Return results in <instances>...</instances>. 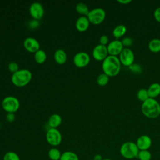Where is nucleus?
Returning <instances> with one entry per match:
<instances>
[{
    "instance_id": "1",
    "label": "nucleus",
    "mask_w": 160,
    "mask_h": 160,
    "mask_svg": "<svg viewBox=\"0 0 160 160\" xmlns=\"http://www.w3.org/2000/svg\"><path fill=\"white\" fill-rule=\"evenodd\" d=\"M121 67V64L118 56L108 55L102 62V69L103 72L109 77L117 76L120 72Z\"/></svg>"
},
{
    "instance_id": "2",
    "label": "nucleus",
    "mask_w": 160,
    "mask_h": 160,
    "mask_svg": "<svg viewBox=\"0 0 160 160\" xmlns=\"http://www.w3.org/2000/svg\"><path fill=\"white\" fill-rule=\"evenodd\" d=\"M141 111L148 118H156L160 116V104L155 99L149 98L142 103Z\"/></svg>"
},
{
    "instance_id": "3",
    "label": "nucleus",
    "mask_w": 160,
    "mask_h": 160,
    "mask_svg": "<svg viewBox=\"0 0 160 160\" xmlns=\"http://www.w3.org/2000/svg\"><path fill=\"white\" fill-rule=\"evenodd\" d=\"M32 72L27 69H19L12 74L11 82L16 87L22 88L28 85L32 79Z\"/></svg>"
},
{
    "instance_id": "4",
    "label": "nucleus",
    "mask_w": 160,
    "mask_h": 160,
    "mask_svg": "<svg viewBox=\"0 0 160 160\" xmlns=\"http://www.w3.org/2000/svg\"><path fill=\"white\" fill-rule=\"evenodd\" d=\"M139 151V150L136 142L132 141L125 142L120 148V153L121 156L128 159L138 158Z\"/></svg>"
},
{
    "instance_id": "5",
    "label": "nucleus",
    "mask_w": 160,
    "mask_h": 160,
    "mask_svg": "<svg viewBox=\"0 0 160 160\" xmlns=\"http://www.w3.org/2000/svg\"><path fill=\"white\" fill-rule=\"evenodd\" d=\"M1 106L7 113H15L20 107V102L16 97L8 96L2 100Z\"/></svg>"
},
{
    "instance_id": "6",
    "label": "nucleus",
    "mask_w": 160,
    "mask_h": 160,
    "mask_svg": "<svg viewBox=\"0 0 160 160\" xmlns=\"http://www.w3.org/2000/svg\"><path fill=\"white\" fill-rule=\"evenodd\" d=\"M87 18L90 23L94 25H98L102 23L106 18V12L101 8H96L89 11Z\"/></svg>"
},
{
    "instance_id": "7",
    "label": "nucleus",
    "mask_w": 160,
    "mask_h": 160,
    "mask_svg": "<svg viewBox=\"0 0 160 160\" xmlns=\"http://www.w3.org/2000/svg\"><path fill=\"white\" fill-rule=\"evenodd\" d=\"M47 142L52 147L59 146L62 141V134L57 128H49L46 133Z\"/></svg>"
},
{
    "instance_id": "8",
    "label": "nucleus",
    "mask_w": 160,
    "mask_h": 160,
    "mask_svg": "<svg viewBox=\"0 0 160 160\" xmlns=\"http://www.w3.org/2000/svg\"><path fill=\"white\" fill-rule=\"evenodd\" d=\"M134 54L130 48H124L119 55L121 64L126 67H129L134 63Z\"/></svg>"
},
{
    "instance_id": "9",
    "label": "nucleus",
    "mask_w": 160,
    "mask_h": 160,
    "mask_svg": "<svg viewBox=\"0 0 160 160\" xmlns=\"http://www.w3.org/2000/svg\"><path fill=\"white\" fill-rule=\"evenodd\" d=\"M90 59V56L88 53L80 51L74 54L73 57V63L78 68H84L89 64Z\"/></svg>"
},
{
    "instance_id": "10",
    "label": "nucleus",
    "mask_w": 160,
    "mask_h": 160,
    "mask_svg": "<svg viewBox=\"0 0 160 160\" xmlns=\"http://www.w3.org/2000/svg\"><path fill=\"white\" fill-rule=\"evenodd\" d=\"M29 14L33 19L40 20L44 16V9L42 4L39 2H32L29 9Z\"/></svg>"
},
{
    "instance_id": "11",
    "label": "nucleus",
    "mask_w": 160,
    "mask_h": 160,
    "mask_svg": "<svg viewBox=\"0 0 160 160\" xmlns=\"http://www.w3.org/2000/svg\"><path fill=\"white\" fill-rule=\"evenodd\" d=\"M93 58L98 61L104 60L108 56V51L106 46L101 44L96 45L92 52Z\"/></svg>"
},
{
    "instance_id": "12",
    "label": "nucleus",
    "mask_w": 160,
    "mask_h": 160,
    "mask_svg": "<svg viewBox=\"0 0 160 160\" xmlns=\"http://www.w3.org/2000/svg\"><path fill=\"white\" fill-rule=\"evenodd\" d=\"M107 49L109 55L117 56L120 54L124 49V46L121 42V41L119 39H115L108 44Z\"/></svg>"
},
{
    "instance_id": "13",
    "label": "nucleus",
    "mask_w": 160,
    "mask_h": 160,
    "mask_svg": "<svg viewBox=\"0 0 160 160\" xmlns=\"http://www.w3.org/2000/svg\"><path fill=\"white\" fill-rule=\"evenodd\" d=\"M23 46L27 51L32 53H35L40 49V44L39 41L32 37L26 38L24 40Z\"/></svg>"
},
{
    "instance_id": "14",
    "label": "nucleus",
    "mask_w": 160,
    "mask_h": 160,
    "mask_svg": "<svg viewBox=\"0 0 160 160\" xmlns=\"http://www.w3.org/2000/svg\"><path fill=\"white\" fill-rule=\"evenodd\" d=\"M139 151L148 150L152 144V140L148 135H141L136 140V142Z\"/></svg>"
},
{
    "instance_id": "15",
    "label": "nucleus",
    "mask_w": 160,
    "mask_h": 160,
    "mask_svg": "<svg viewBox=\"0 0 160 160\" xmlns=\"http://www.w3.org/2000/svg\"><path fill=\"white\" fill-rule=\"evenodd\" d=\"M90 22L87 16H81L76 21L75 27L79 32H85L89 27Z\"/></svg>"
},
{
    "instance_id": "16",
    "label": "nucleus",
    "mask_w": 160,
    "mask_h": 160,
    "mask_svg": "<svg viewBox=\"0 0 160 160\" xmlns=\"http://www.w3.org/2000/svg\"><path fill=\"white\" fill-rule=\"evenodd\" d=\"M67 58V54L62 49H58L54 52V59L58 64H64L66 62Z\"/></svg>"
},
{
    "instance_id": "17",
    "label": "nucleus",
    "mask_w": 160,
    "mask_h": 160,
    "mask_svg": "<svg viewBox=\"0 0 160 160\" xmlns=\"http://www.w3.org/2000/svg\"><path fill=\"white\" fill-rule=\"evenodd\" d=\"M62 122V118L58 114H52L48 119V123L51 128H58Z\"/></svg>"
},
{
    "instance_id": "18",
    "label": "nucleus",
    "mask_w": 160,
    "mask_h": 160,
    "mask_svg": "<svg viewBox=\"0 0 160 160\" xmlns=\"http://www.w3.org/2000/svg\"><path fill=\"white\" fill-rule=\"evenodd\" d=\"M148 92L150 98L155 99L160 95V84L158 82L151 84L148 89Z\"/></svg>"
},
{
    "instance_id": "19",
    "label": "nucleus",
    "mask_w": 160,
    "mask_h": 160,
    "mask_svg": "<svg viewBox=\"0 0 160 160\" xmlns=\"http://www.w3.org/2000/svg\"><path fill=\"white\" fill-rule=\"evenodd\" d=\"M126 27L123 24L116 26L112 30V35L116 39H119L126 33Z\"/></svg>"
},
{
    "instance_id": "20",
    "label": "nucleus",
    "mask_w": 160,
    "mask_h": 160,
    "mask_svg": "<svg viewBox=\"0 0 160 160\" xmlns=\"http://www.w3.org/2000/svg\"><path fill=\"white\" fill-rule=\"evenodd\" d=\"M75 9L76 11L81 14V16H87L89 12V9L88 6L84 2H79L76 5L75 7Z\"/></svg>"
},
{
    "instance_id": "21",
    "label": "nucleus",
    "mask_w": 160,
    "mask_h": 160,
    "mask_svg": "<svg viewBox=\"0 0 160 160\" xmlns=\"http://www.w3.org/2000/svg\"><path fill=\"white\" fill-rule=\"evenodd\" d=\"M34 58L35 61L37 63L42 64L47 59V54L44 50L40 49L39 50H38L37 52L34 53Z\"/></svg>"
},
{
    "instance_id": "22",
    "label": "nucleus",
    "mask_w": 160,
    "mask_h": 160,
    "mask_svg": "<svg viewBox=\"0 0 160 160\" xmlns=\"http://www.w3.org/2000/svg\"><path fill=\"white\" fill-rule=\"evenodd\" d=\"M148 48L152 52H160V39L157 38L151 39L149 42Z\"/></svg>"
},
{
    "instance_id": "23",
    "label": "nucleus",
    "mask_w": 160,
    "mask_h": 160,
    "mask_svg": "<svg viewBox=\"0 0 160 160\" xmlns=\"http://www.w3.org/2000/svg\"><path fill=\"white\" fill-rule=\"evenodd\" d=\"M61 154L60 150L56 147L51 148L48 152V156L51 160H60Z\"/></svg>"
},
{
    "instance_id": "24",
    "label": "nucleus",
    "mask_w": 160,
    "mask_h": 160,
    "mask_svg": "<svg viewBox=\"0 0 160 160\" xmlns=\"http://www.w3.org/2000/svg\"><path fill=\"white\" fill-rule=\"evenodd\" d=\"M60 160H79V157L76 152L66 151L62 153Z\"/></svg>"
},
{
    "instance_id": "25",
    "label": "nucleus",
    "mask_w": 160,
    "mask_h": 160,
    "mask_svg": "<svg viewBox=\"0 0 160 160\" xmlns=\"http://www.w3.org/2000/svg\"><path fill=\"white\" fill-rule=\"evenodd\" d=\"M109 79V77L106 74H104V72H102L98 75L96 79V82L99 86H104L108 83Z\"/></svg>"
},
{
    "instance_id": "26",
    "label": "nucleus",
    "mask_w": 160,
    "mask_h": 160,
    "mask_svg": "<svg viewBox=\"0 0 160 160\" xmlns=\"http://www.w3.org/2000/svg\"><path fill=\"white\" fill-rule=\"evenodd\" d=\"M137 98L139 101H140L142 102H144L145 101H146L148 99H149V96L148 94V89H144V88L139 89L137 92Z\"/></svg>"
},
{
    "instance_id": "27",
    "label": "nucleus",
    "mask_w": 160,
    "mask_h": 160,
    "mask_svg": "<svg viewBox=\"0 0 160 160\" xmlns=\"http://www.w3.org/2000/svg\"><path fill=\"white\" fill-rule=\"evenodd\" d=\"M2 160H21V159L16 152L8 151L4 154Z\"/></svg>"
},
{
    "instance_id": "28",
    "label": "nucleus",
    "mask_w": 160,
    "mask_h": 160,
    "mask_svg": "<svg viewBox=\"0 0 160 160\" xmlns=\"http://www.w3.org/2000/svg\"><path fill=\"white\" fill-rule=\"evenodd\" d=\"M138 158L139 160H151V154L149 150H141L139 151Z\"/></svg>"
},
{
    "instance_id": "29",
    "label": "nucleus",
    "mask_w": 160,
    "mask_h": 160,
    "mask_svg": "<svg viewBox=\"0 0 160 160\" xmlns=\"http://www.w3.org/2000/svg\"><path fill=\"white\" fill-rule=\"evenodd\" d=\"M8 68L9 71L12 72V74L17 72L19 69V65L18 64L15 62V61H11L10 62L8 65Z\"/></svg>"
},
{
    "instance_id": "30",
    "label": "nucleus",
    "mask_w": 160,
    "mask_h": 160,
    "mask_svg": "<svg viewBox=\"0 0 160 160\" xmlns=\"http://www.w3.org/2000/svg\"><path fill=\"white\" fill-rule=\"evenodd\" d=\"M121 42L124 47H125L126 48H129L133 44V40L130 37H126L122 39Z\"/></svg>"
},
{
    "instance_id": "31",
    "label": "nucleus",
    "mask_w": 160,
    "mask_h": 160,
    "mask_svg": "<svg viewBox=\"0 0 160 160\" xmlns=\"http://www.w3.org/2000/svg\"><path fill=\"white\" fill-rule=\"evenodd\" d=\"M129 68L132 72L136 73V74L140 73L142 72V67L139 64L133 63L131 66H130L129 67Z\"/></svg>"
},
{
    "instance_id": "32",
    "label": "nucleus",
    "mask_w": 160,
    "mask_h": 160,
    "mask_svg": "<svg viewBox=\"0 0 160 160\" xmlns=\"http://www.w3.org/2000/svg\"><path fill=\"white\" fill-rule=\"evenodd\" d=\"M39 25H40L39 21L38 20H36V19H31L28 23V27L32 29H36L37 28H38L39 26Z\"/></svg>"
},
{
    "instance_id": "33",
    "label": "nucleus",
    "mask_w": 160,
    "mask_h": 160,
    "mask_svg": "<svg viewBox=\"0 0 160 160\" xmlns=\"http://www.w3.org/2000/svg\"><path fill=\"white\" fill-rule=\"evenodd\" d=\"M108 42H109V38H108V36L103 34L100 37V38H99L100 44L103 45V46H106L107 44H109Z\"/></svg>"
},
{
    "instance_id": "34",
    "label": "nucleus",
    "mask_w": 160,
    "mask_h": 160,
    "mask_svg": "<svg viewBox=\"0 0 160 160\" xmlns=\"http://www.w3.org/2000/svg\"><path fill=\"white\" fill-rule=\"evenodd\" d=\"M6 119L8 122H12L16 119V116L14 113H7L6 116Z\"/></svg>"
},
{
    "instance_id": "35",
    "label": "nucleus",
    "mask_w": 160,
    "mask_h": 160,
    "mask_svg": "<svg viewBox=\"0 0 160 160\" xmlns=\"http://www.w3.org/2000/svg\"><path fill=\"white\" fill-rule=\"evenodd\" d=\"M154 17L156 21L160 22V7L157 8L154 12Z\"/></svg>"
},
{
    "instance_id": "36",
    "label": "nucleus",
    "mask_w": 160,
    "mask_h": 160,
    "mask_svg": "<svg viewBox=\"0 0 160 160\" xmlns=\"http://www.w3.org/2000/svg\"><path fill=\"white\" fill-rule=\"evenodd\" d=\"M118 2L121 4H128L131 2V0H118Z\"/></svg>"
},
{
    "instance_id": "37",
    "label": "nucleus",
    "mask_w": 160,
    "mask_h": 160,
    "mask_svg": "<svg viewBox=\"0 0 160 160\" xmlns=\"http://www.w3.org/2000/svg\"><path fill=\"white\" fill-rule=\"evenodd\" d=\"M102 157L101 154H96L93 158V160H102Z\"/></svg>"
},
{
    "instance_id": "38",
    "label": "nucleus",
    "mask_w": 160,
    "mask_h": 160,
    "mask_svg": "<svg viewBox=\"0 0 160 160\" xmlns=\"http://www.w3.org/2000/svg\"><path fill=\"white\" fill-rule=\"evenodd\" d=\"M102 160H112V159H111L109 158H105V159H103Z\"/></svg>"
},
{
    "instance_id": "39",
    "label": "nucleus",
    "mask_w": 160,
    "mask_h": 160,
    "mask_svg": "<svg viewBox=\"0 0 160 160\" xmlns=\"http://www.w3.org/2000/svg\"><path fill=\"white\" fill-rule=\"evenodd\" d=\"M88 160H93V159H88Z\"/></svg>"
}]
</instances>
